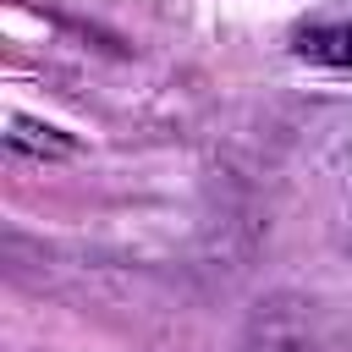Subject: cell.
I'll list each match as a JSON object with an SVG mask.
<instances>
[{"label": "cell", "instance_id": "cell-1", "mask_svg": "<svg viewBox=\"0 0 352 352\" xmlns=\"http://www.w3.org/2000/svg\"><path fill=\"white\" fill-rule=\"evenodd\" d=\"M297 55L324 60V66H352V16L336 22H308L297 28Z\"/></svg>", "mask_w": 352, "mask_h": 352}, {"label": "cell", "instance_id": "cell-2", "mask_svg": "<svg viewBox=\"0 0 352 352\" xmlns=\"http://www.w3.org/2000/svg\"><path fill=\"white\" fill-rule=\"evenodd\" d=\"M6 143H11V148H22V154H55V160L77 154V143H72V138H60L55 126H38V121H28V116H11Z\"/></svg>", "mask_w": 352, "mask_h": 352}]
</instances>
